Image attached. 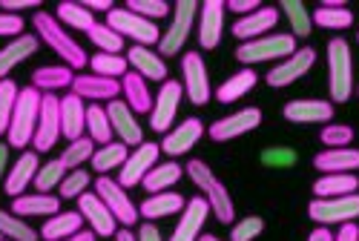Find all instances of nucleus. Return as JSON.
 <instances>
[{"label": "nucleus", "mask_w": 359, "mask_h": 241, "mask_svg": "<svg viewBox=\"0 0 359 241\" xmlns=\"http://www.w3.org/2000/svg\"><path fill=\"white\" fill-rule=\"evenodd\" d=\"M319 141L327 146V149H339V146H348L351 141H353V127H348V124H327V127H322V132H319Z\"/></svg>", "instance_id": "50"}, {"label": "nucleus", "mask_w": 359, "mask_h": 241, "mask_svg": "<svg viewBox=\"0 0 359 241\" xmlns=\"http://www.w3.org/2000/svg\"><path fill=\"white\" fill-rule=\"evenodd\" d=\"M279 9L287 15L290 20V29H293V38H308L313 32V18L311 12L305 9L302 0H282Z\"/></svg>", "instance_id": "41"}, {"label": "nucleus", "mask_w": 359, "mask_h": 241, "mask_svg": "<svg viewBox=\"0 0 359 241\" xmlns=\"http://www.w3.org/2000/svg\"><path fill=\"white\" fill-rule=\"evenodd\" d=\"M316 64V49L311 46H299L290 57L279 60V64L267 72V83H271L273 89H282V86H290L293 81L299 78H305Z\"/></svg>", "instance_id": "14"}, {"label": "nucleus", "mask_w": 359, "mask_h": 241, "mask_svg": "<svg viewBox=\"0 0 359 241\" xmlns=\"http://www.w3.org/2000/svg\"><path fill=\"white\" fill-rule=\"evenodd\" d=\"M23 18L20 15H9V12H0V38H20L23 35Z\"/></svg>", "instance_id": "53"}, {"label": "nucleus", "mask_w": 359, "mask_h": 241, "mask_svg": "<svg viewBox=\"0 0 359 241\" xmlns=\"http://www.w3.org/2000/svg\"><path fill=\"white\" fill-rule=\"evenodd\" d=\"M313 18V26L319 29H334V32H339V29H348L353 26V12L348 6H319L316 12H311Z\"/></svg>", "instance_id": "42"}, {"label": "nucleus", "mask_w": 359, "mask_h": 241, "mask_svg": "<svg viewBox=\"0 0 359 241\" xmlns=\"http://www.w3.org/2000/svg\"><path fill=\"white\" fill-rule=\"evenodd\" d=\"M32 26H35V32L41 35V41L57 55V57H64V64L72 67V69H86V52L81 49V43H75L69 35H67V29L57 23L55 15L49 12H35L32 15Z\"/></svg>", "instance_id": "2"}, {"label": "nucleus", "mask_w": 359, "mask_h": 241, "mask_svg": "<svg viewBox=\"0 0 359 241\" xmlns=\"http://www.w3.org/2000/svg\"><path fill=\"white\" fill-rule=\"evenodd\" d=\"M256 81H259V75H256L253 69H242V72L230 75V78L222 81V86L216 89V101H219V104H233V101H238V98H245L250 89L256 86Z\"/></svg>", "instance_id": "36"}, {"label": "nucleus", "mask_w": 359, "mask_h": 241, "mask_svg": "<svg viewBox=\"0 0 359 241\" xmlns=\"http://www.w3.org/2000/svg\"><path fill=\"white\" fill-rule=\"evenodd\" d=\"M55 18H57V23H61V26H72V29L86 32V35H89V29L95 26L93 12H89L83 4H75V0H61L57 9H55Z\"/></svg>", "instance_id": "37"}, {"label": "nucleus", "mask_w": 359, "mask_h": 241, "mask_svg": "<svg viewBox=\"0 0 359 241\" xmlns=\"http://www.w3.org/2000/svg\"><path fill=\"white\" fill-rule=\"evenodd\" d=\"M107 115H109V124H112V132L121 138V144L127 146H138L144 144V130L138 127V120L133 118V109L127 101L115 98L107 104Z\"/></svg>", "instance_id": "22"}, {"label": "nucleus", "mask_w": 359, "mask_h": 241, "mask_svg": "<svg viewBox=\"0 0 359 241\" xmlns=\"http://www.w3.org/2000/svg\"><path fill=\"white\" fill-rule=\"evenodd\" d=\"M356 43H359V32H356Z\"/></svg>", "instance_id": "63"}, {"label": "nucleus", "mask_w": 359, "mask_h": 241, "mask_svg": "<svg viewBox=\"0 0 359 241\" xmlns=\"http://www.w3.org/2000/svg\"><path fill=\"white\" fill-rule=\"evenodd\" d=\"M184 172L190 175L193 184L201 190V195L207 198V204H210V209H213V216H216L222 224H233L236 207H233V198H230L227 187L216 178V172L207 167L201 158H190L187 167H184Z\"/></svg>", "instance_id": "1"}, {"label": "nucleus", "mask_w": 359, "mask_h": 241, "mask_svg": "<svg viewBox=\"0 0 359 241\" xmlns=\"http://www.w3.org/2000/svg\"><path fill=\"white\" fill-rule=\"evenodd\" d=\"M204 132H207V130H204V124H201L198 118H184L175 130H170V132L164 135V141H161V153H167L170 158L187 156L190 149L201 141Z\"/></svg>", "instance_id": "20"}, {"label": "nucleus", "mask_w": 359, "mask_h": 241, "mask_svg": "<svg viewBox=\"0 0 359 241\" xmlns=\"http://www.w3.org/2000/svg\"><path fill=\"white\" fill-rule=\"evenodd\" d=\"M83 6H86L89 12H107V15H109V12L115 9V6L109 4V0H86V4H83Z\"/></svg>", "instance_id": "59"}, {"label": "nucleus", "mask_w": 359, "mask_h": 241, "mask_svg": "<svg viewBox=\"0 0 359 241\" xmlns=\"http://www.w3.org/2000/svg\"><path fill=\"white\" fill-rule=\"evenodd\" d=\"M127 64L133 72H138L144 81H167V64L158 52L149 46H130L127 49Z\"/></svg>", "instance_id": "25"}, {"label": "nucleus", "mask_w": 359, "mask_h": 241, "mask_svg": "<svg viewBox=\"0 0 359 241\" xmlns=\"http://www.w3.org/2000/svg\"><path fill=\"white\" fill-rule=\"evenodd\" d=\"M107 26L112 29V32H118L124 41L133 38V46H158L161 41V32H158V26L153 20H147L135 12H130L127 6L121 9H112L107 15Z\"/></svg>", "instance_id": "5"}, {"label": "nucleus", "mask_w": 359, "mask_h": 241, "mask_svg": "<svg viewBox=\"0 0 359 241\" xmlns=\"http://www.w3.org/2000/svg\"><path fill=\"white\" fill-rule=\"evenodd\" d=\"M184 175V167L178 164V161H164V164H156L153 170H149L141 181V187L149 193V195H156V193H167L170 187H175L178 181H182Z\"/></svg>", "instance_id": "31"}, {"label": "nucleus", "mask_w": 359, "mask_h": 241, "mask_svg": "<svg viewBox=\"0 0 359 241\" xmlns=\"http://www.w3.org/2000/svg\"><path fill=\"white\" fill-rule=\"evenodd\" d=\"M313 167L325 175H334V172H353L359 170V149H322V153L313 158Z\"/></svg>", "instance_id": "29"}, {"label": "nucleus", "mask_w": 359, "mask_h": 241, "mask_svg": "<svg viewBox=\"0 0 359 241\" xmlns=\"http://www.w3.org/2000/svg\"><path fill=\"white\" fill-rule=\"evenodd\" d=\"M89 41H93V43H95L101 52H107V55H121V52H124V43H127L118 32H112L107 23H95L93 29H89Z\"/></svg>", "instance_id": "47"}, {"label": "nucleus", "mask_w": 359, "mask_h": 241, "mask_svg": "<svg viewBox=\"0 0 359 241\" xmlns=\"http://www.w3.org/2000/svg\"><path fill=\"white\" fill-rule=\"evenodd\" d=\"M356 95H359V86H356Z\"/></svg>", "instance_id": "64"}, {"label": "nucleus", "mask_w": 359, "mask_h": 241, "mask_svg": "<svg viewBox=\"0 0 359 241\" xmlns=\"http://www.w3.org/2000/svg\"><path fill=\"white\" fill-rule=\"evenodd\" d=\"M98 235L93 233V230H81L78 235H72V238H64V241H95Z\"/></svg>", "instance_id": "61"}, {"label": "nucleus", "mask_w": 359, "mask_h": 241, "mask_svg": "<svg viewBox=\"0 0 359 241\" xmlns=\"http://www.w3.org/2000/svg\"><path fill=\"white\" fill-rule=\"evenodd\" d=\"M78 213L89 221V227H93V233L95 235H101V238H109V235H115L118 230V221H115V216L109 213V207L101 201V195L98 193H83V195H78Z\"/></svg>", "instance_id": "17"}, {"label": "nucleus", "mask_w": 359, "mask_h": 241, "mask_svg": "<svg viewBox=\"0 0 359 241\" xmlns=\"http://www.w3.org/2000/svg\"><path fill=\"white\" fill-rule=\"evenodd\" d=\"M282 115L290 120V124H331L334 104L319 101V98H299V101H287Z\"/></svg>", "instance_id": "19"}, {"label": "nucleus", "mask_w": 359, "mask_h": 241, "mask_svg": "<svg viewBox=\"0 0 359 241\" xmlns=\"http://www.w3.org/2000/svg\"><path fill=\"white\" fill-rule=\"evenodd\" d=\"M89 67H93V75L112 78V81H121V78L130 72L127 55H107V52H98V55L89 57Z\"/></svg>", "instance_id": "40"}, {"label": "nucleus", "mask_w": 359, "mask_h": 241, "mask_svg": "<svg viewBox=\"0 0 359 241\" xmlns=\"http://www.w3.org/2000/svg\"><path fill=\"white\" fill-rule=\"evenodd\" d=\"M95 149H98V146H95V141L89 138V135H83V138H78V141H69V146L64 149L61 161L67 164V170H81V164L93 161Z\"/></svg>", "instance_id": "44"}, {"label": "nucleus", "mask_w": 359, "mask_h": 241, "mask_svg": "<svg viewBox=\"0 0 359 241\" xmlns=\"http://www.w3.org/2000/svg\"><path fill=\"white\" fill-rule=\"evenodd\" d=\"M327 86H331V104H348L353 95V60L345 38H334L327 43Z\"/></svg>", "instance_id": "4"}, {"label": "nucleus", "mask_w": 359, "mask_h": 241, "mask_svg": "<svg viewBox=\"0 0 359 241\" xmlns=\"http://www.w3.org/2000/svg\"><path fill=\"white\" fill-rule=\"evenodd\" d=\"M64 178H67V164H64L61 158H55V161H46V164L38 170L32 187H35L38 193H52L55 187H61Z\"/></svg>", "instance_id": "45"}, {"label": "nucleus", "mask_w": 359, "mask_h": 241, "mask_svg": "<svg viewBox=\"0 0 359 241\" xmlns=\"http://www.w3.org/2000/svg\"><path fill=\"white\" fill-rule=\"evenodd\" d=\"M184 207H187V198H184V195L167 190V193L147 195L144 204L138 207V213H141V219H147V221H156V219H167V216L182 213Z\"/></svg>", "instance_id": "28"}, {"label": "nucleus", "mask_w": 359, "mask_h": 241, "mask_svg": "<svg viewBox=\"0 0 359 241\" xmlns=\"http://www.w3.org/2000/svg\"><path fill=\"white\" fill-rule=\"evenodd\" d=\"M12 213L20 219H52L61 213V198L49 193H35V195H18L12 201Z\"/></svg>", "instance_id": "26"}, {"label": "nucleus", "mask_w": 359, "mask_h": 241, "mask_svg": "<svg viewBox=\"0 0 359 241\" xmlns=\"http://www.w3.org/2000/svg\"><path fill=\"white\" fill-rule=\"evenodd\" d=\"M9 149H12L9 144H0V181H4L6 172H9V170H6V167H9Z\"/></svg>", "instance_id": "60"}, {"label": "nucleus", "mask_w": 359, "mask_h": 241, "mask_svg": "<svg viewBox=\"0 0 359 241\" xmlns=\"http://www.w3.org/2000/svg\"><path fill=\"white\" fill-rule=\"evenodd\" d=\"M57 138H61V98L49 92L41 101V118H38V130L32 138L35 153H49L57 144Z\"/></svg>", "instance_id": "13"}, {"label": "nucleus", "mask_w": 359, "mask_h": 241, "mask_svg": "<svg viewBox=\"0 0 359 241\" xmlns=\"http://www.w3.org/2000/svg\"><path fill=\"white\" fill-rule=\"evenodd\" d=\"M20 9H41V0H0V12H20Z\"/></svg>", "instance_id": "55"}, {"label": "nucleus", "mask_w": 359, "mask_h": 241, "mask_svg": "<svg viewBox=\"0 0 359 241\" xmlns=\"http://www.w3.org/2000/svg\"><path fill=\"white\" fill-rule=\"evenodd\" d=\"M83 216L78 209H67V213H57L52 219H46V224L41 227V235L46 241H64V238H72L83 230Z\"/></svg>", "instance_id": "32"}, {"label": "nucleus", "mask_w": 359, "mask_h": 241, "mask_svg": "<svg viewBox=\"0 0 359 241\" xmlns=\"http://www.w3.org/2000/svg\"><path fill=\"white\" fill-rule=\"evenodd\" d=\"M227 9L236 12V15H242V18H248V15L259 12L262 4H259V0H227Z\"/></svg>", "instance_id": "54"}, {"label": "nucleus", "mask_w": 359, "mask_h": 241, "mask_svg": "<svg viewBox=\"0 0 359 241\" xmlns=\"http://www.w3.org/2000/svg\"><path fill=\"white\" fill-rule=\"evenodd\" d=\"M38 170H41V167H38V153H35V149H26V153H20L18 161L12 164V170H9L6 178H4L6 195H12V198L23 195V190H26L29 184H35Z\"/></svg>", "instance_id": "23"}, {"label": "nucleus", "mask_w": 359, "mask_h": 241, "mask_svg": "<svg viewBox=\"0 0 359 241\" xmlns=\"http://www.w3.org/2000/svg\"><path fill=\"white\" fill-rule=\"evenodd\" d=\"M41 101L43 95L38 92L35 86H23L18 104H15V115H12V124L6 132V144L12 149H26L35 138L38 130V118H41Z\"/></svg>", "instance_id": "3"}, {"label": "nucleus", "mask_w": 359, "mask_h": 241, "mask_svg": "<svg viewBox=\"0 0 359 241\" xmlns=\"http://www.w3.org/2000/svg\"><path fill=\"white\" fill-rule=\"evenodd\" d=\"M264 233V219L262 216H245L242 221H236L230 230V241H256Z\"/></svg>", "instance_id": "51"}, {"label": "nucleus", "mask_w": 359, "mask_h": 241, "mask_svg": "<svg viewBox=\"0 0 359 241\" xmlns=\"http://www.w3.org/2000/svg\"><path fill=\"white\" fill-rule=\"evenodd\" d=\"M210 213L213 209H210V204H207V198L204 195H193L187 201V207L182 209V219H178L170 241H198L201 227H204V221H207Z\"/></svg>", "instance_id": "18"}, {"label": "nucleus", "mask_w": 359, "mask_h": 241, "mask_svg": "<svg viewBox=\"0 0 359 241\" xmlns=\"http://www.w3.org/2000/svg\"><path fill=\"white\" fill-rule=\"evenodd\" d=\"M138 241H164V238H161V233H158V227L153 221H144L138 227Z\"/></svg>", "instance_id": "57"}, {"label": "nucleus", "mask_w": 359, "mask_h": 241, "mask_svg": "<svg viewBox=\"0 0 359 241\" xmlns=\"http://www.w3.org/2000/svg\"><path fill=\"white\" fill-rule=\"evenodd\" d=\"M95 193L101 195V201L109 207V213L115 216V221L121 224V227H135L138 224V219H141V213H138V207L133 204V198L127 195V190L118 184V181H112L109 175H101V178H95Z\"/></svg>", "instance_id": "8"}, {"label": "nucleus", "mask_w": 359, "mask_h": 241, "mask_svg": "<svg viewBox=\"0 0 359 241\" xmlns=\"http://www.w3.org/2000/svg\"><path fill=\"white\" fill-rule=\"evenodd\" d=\"M75 75H72V67L67 64H57V67H41L32 72V86L38 89V92L49 95L55 92V89H64V86H72Z\"/></svg>", "instance_id": "35"}, {"label": "nucleus", "mask_w": 359, "mask_h": 241, "mask_svg": "<svg viewBox=\"0 0 359 241\" xmlns=\"http://www.w3.org/2000/svg\"><path fill=\"white\" fill-rule=\"evenodd\" d=\"M182 98H184V83L178 81H164L158 95L153 101V112H149V127L153 132H170L172 120L178 115V106H182Z\"/></svg>", "instance_id": "10"}, {"label": "nucleus", "mask_w": 359, "mask_h": 241, "mask_svg": "<svg viewBox=\"0 0 359 241\" xmlns=\"http://www.w3.org/2000/svg\"><path fill=\"white\" fill-rule=\"evenodd\" d=\"M121 92H124V101L130 104V109L133 112H138V115H149L153 112V95H149V89H147V81L138 75V72H127L124 78H121Z\"/></svg>", "instance_id": "33"}, {"label": "nucleus", "mask_w": 359, "mask_h": 241, "mask_svg": "<svg viewBox=\"0 0 359 241\" xmlns=\"http://www.w3.org/2000/svg\"><path fill=\"white\" fill-rule=\"evenodd\" d=\"M256 127H262V109L256 106H248V109H238L227 118H219L216 124L207 127V135L213 141H233V138H242L248 132H253Z\"/></svg>", "instance_id": "15"}, {"label": "nucleus", "mask_w": 359, "mask_h": 241, "mask_svg": "<svg viewBox=\"0 0 359 241\" xmlns=\"http://www.w3.org/2000/svg\"><path fill=\"white\" fill-rule=\"evenodd\" d=\"M198 9L201 6L196 4V0H178V4L172 6V23L158 41V55L161 57H175L184 49V43L193 32V20H196Z\"/></svg>", "instance_id": "7"}, {"label": "nucleus", "mask_w": 359, "mask_h": 241, "mask_svg": "<svg viewBox=\"0 0 359 241\" xmlns=\"http://www.w3.org/2000/svg\"><path fill=\"white\" fill-rule=\"evenodd\" d=\"M35 52H38V38L35 35H20L12 43H6L4 49H0V81H6L9 72L18 64H23L26 57H32Z\"/></svg>", "instance_id": "30"}, {"label": "nucleus", "mask_w": 359, "mask_h": 241, "mask_svg": "<svg viewBox=\"0 0 359 241\" xmlns=\"http://www.w3.org/2000/svg\"><path fill=\"white\" fill-rule=\"evenodd\" d=\"M86 132V104L75 92L61 98V135L67 141H78Z\"/></svg>", "instance_id": "27"}, {"label": "nucleus", "mask_w": 359, "mask_h": 241, "mask_svg": "<svg viewBox=\"0 0 359 241\" xmlns=\"http://www.w3.org/2000/svg\"><path fill=\"white\" fill-rule=\"evenodd\" d=\"M198 241H222V238H219V235H213V233H201V235H198Z\"/></svg>", "instance_id": "62"}, {"label": "nucleus", "mask_w": 359, "mask_h": 241, "mask_svg": "<svg viewBox=\"0 0 359 241\" xmlns=\"http://www.w3.org/2000/svg\"><path fill=\"white\" fill-rule=\"evenodd\" d=\"M224 0H204L198 12V46L201 49H216L224 35Z\"/></svg>", "instance_id": "16"}, {"label": "nucleus", "mask_w": 359, "mask_h": 241, "mask_svg": "<svg viewBox=\"0 0 359 241\" xmlns=\"http://www.w3.org/2000/svg\"><path fill=\"white\" fill-rule=\"evenodd\" d=\"M72 92L83 101H115L121 95V81L101 78V75H75L72 81Z\"/></svg>", "instance_id": "24"}, {"label": "nucleus", "mask_w": 359, "mask_h": 241, "mask_svg": "<svg viewBox=\"0 0 359 241\" xmlns=\"http://www.w3.org/2000/svg\"><path fill=\"white\" fill-rule=\"evenodd\" d=\"M18 95L20 89L15 81H0V135L9 132V124H12V115H15V104H18Z\"/></svg>", "instance_id": "46"}, {"label": "nucleus", "mask_w": 359, "mask_h": 241, "mask_svg": "<svg viewBox=\"0 0 359 241\" xmlns=\"http://www.w3.org/2000/svg\"><path fill=\"white\" fill-rule=\"evenodd\" d=\"M296 38L293 35H285V32H276V35H264V38H256V41H248V43H238L236 49V60L242 64H262V60H276V57H290L296 52Z\"/></svg>", "instance_id": "6"}, {"label": "nucleus", "mask_w": 359, "mask_h": 241, "mask_svg": "<svg viewBox=\"0 0 359 241\" xmlns=\"http://www.w3.org/2000/svg\"><path fill=\"white\" fill-rule=\"evenodd\" d=\"M308 241H334V230H331V227H322V224H319V227H316V230L308 235Z\"/></svg>", "instance_id": "58"}, {"label": "nucleus", "mask_w": 359, "mask_h": 241, "mask_svg": "<svg viewBox=\"0 0 359 241\" xmlns=\"http://www.w3.org/2000/svg\"><path fill=\"white\" fill-rule=\"evenodd\" d=\"M359 190V178L353 172H334V175H322L313 184V195L316 198H339V195H351Z\"/></svg>", "instance_id": "34"}, {"label": "nucleus", "mask_w": 359, "mask_h": 241, "mask_svg": "<svg viewBox=\"0 0 359 241\" xmlns=\"http://www.w3.org/2000/svg\"><path fill=\"white\" fill-rule=\"evenodd\" d=\"M308 216L313 219V224L331 227V224H348L353 219H359V195H339V198H313L308 204Z\"/></svg>", "instance_id": "9"}, {"label": "nucleus", "mask_w": 359, "mask_h": 241, "mask_svg": "<svg viewBox=\"0 0 359 241\" xmlns=\"http://www.w3.org/2000/svg\"><path fill=\"white\" fill-rule=\"evenodd\" d=\"M127 158H130V146L121 141H112V144L98 146L89 164H93L95 172H112V170H121Z\"/></svg>", "instance_id": "38"}, {"label": "nucleus", "mask_w": 359, "mask_h": 241, "mask_svg": "<svg viewBox=\"0 0 359 241\" xmlns=\"http://www.w3.org/2000/svg\"><path fill=\"white\" fill-rule=\"evenodd\" d=\"M182 75H184V95L190 104L204 106L210 101L213 89H210V75H207L204 57L198 52H184L182 55Z\"/></svg>", "instance_id": "11"}, {"label": "nucleus", "mask_w": 359, "mask_h": 241, "mask_svg": "<svg viewBox=\"0 0 359 241\" xmlns=\"http://www.w3.org/2000/svg\"><path fill=\"white\" fill-rule=\"evenodd\" d=\"M279 23V9L276 6H262L259 12L248 15V18H238L233 26H230V32L233 38H238L242 43L248 41H256V38H264V35H271V29Z\"/></svg>", "instance_id": "21"}, {"label": "nucleus", "mask_w": 359, "mask_h": 241, "mask_svg": "<svg viewBox=\"0 0 359 241\" xmlns=\"http://www.w3.org/2000/svg\"><path fill=\"white\" fill-rule=\"evenodd\" d=\"M127 9L135 12V15H141V18H147V20H153V23L161 20V18H167L172 12V6L167 4V0H130Z\"/></svg>", "instance_id": "48"}, {"label": "nucleus", "mask_w": 359, "mask_h": 241, "mask_svg": "<svg viewBox=\"0 0 359 241\" xmlns=\"http://www.w3.org/2000/svg\"><path fill=\"white\" fill-rule=\"evenodd\" d=\"M0 235L9 241H38V233L12 209H0Z\"/></svg>", "instance_id": "43"}, {"label": "nucleus", "mask_w": 359, "mask_h": 241, "mask_svg": "<svg viewBox=\"0 0 359 241\" xmlns=\"http://www.w3.org/2000/svg\"><path fill=\"white\" fill-rule=\"evenodd\" d=\"M86 132L98 146L112 144V124H109L107 106H101V104H89L86 106Z\"/></svg>", "instance_id": "39"}, {"label": "nucleus", "mask_w": 359, "mask_h": 241, "mask_svg": "<svg viewBox=\"0 0 359 241\" xmlns=\"http://www.w3.org/2000/svg\"><path fill=\"white\" fill-rule=\"evenodd\" d=\"M334 241H359V227H356V221L339 224V233H334Z\"/></svg>", "instance_id": "56"}, {"label": "nucleus", "mask_w": 359, "mask_h": 241, "mask_svg": "<svg viewBox=\"0 0 359 241\" xmlns=\"http://www.w3.org/2000/svg\"><path fill=\"white\" fill-rule=\"evenodd\" d=\"M299 161V156L287 146H271V149H262V164L264 167H276V170H285V167H293Z\"/></svg>", "instance_id": "52"}, {"label": "nucleus", "mask_w": 359, "mask_h": 241, "mask_svg": "<svg viewBox=\"0 0 359 241\" xmlns=\"http://www.w3.org/2000/svg\"><path fill=\"white\" fill-rule=\"evenodd\" d=\"M93 184H95V181L89 178L86 170H72V172H67V178L61 181V187H57V190H61L64 198H78V195H83Z\"/></svg>", "instance_id": "49"}, {"label": "nucleus", "mask_w": 359, "mask_h": 241, "mask_svg": "<svg viewBox=\"0 0 359 241\" xmlns=\"http://www.w3.org/2000/svg\"><path fill=\"white\" fill-rule=\"evenodd\" d=\"M158 153H161V144H153V141L138 144L133 153H130V158L124 161L121 172H118V184H121L124 190L138 187L141 181H144V175L158 164Z\"/></svg>", "instance_id": "12"}]
</instances>
